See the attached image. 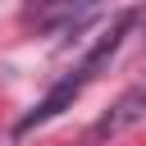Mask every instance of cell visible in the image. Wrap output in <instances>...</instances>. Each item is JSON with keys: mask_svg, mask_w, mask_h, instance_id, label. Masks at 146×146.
Returning a JSON list of instances; mask_svg holds the SVG:
<instances>
[{"mask_svg": "<svg viewBox=\"0 0 146 146\" xmlns=\"http://www.w3.org/2000/svg\"><path fill=\"white\" fill-rule=\"evenodd\" d=\"M87 5H96V0H27V14H73V9H87Z\"/></svg>", "mask_w": 146, "mask_h": 146, "instance_id": "3", "label": "cell"}, {"mask_svg": "<svg viewBox=\"0 0 146 146\" xmlns=\"http://www.w3.org/2000/svg\"><path fill=\"white\" fill-rule=\"evenodd\" d=\"M87 82H91V78H87L82 68L64 73V78H59V82H55V87H50V91H46V96H41V100H36V105L23 114V119H18V137H27L32 128H46L50 119H59V114H64V110H68V105L82 96V87H87Z\"/></svg>", "mask_w": 146, "mask_h": 146, "instance_id": "1", "label": "cell"}, {"mask_svg": "<svg viewBox=\"0 0 146 146\" xmlns=\"http://www.w3.org/2000/svg\"><path fill=\"white\" fill-rule=\"evenodd\" d=\"M141 114H146V78H141V82H132V87H128V91H123V96L100 114V123L91 128V137H119V132H123V128H132Z\"/></svg>", "mask_w": 146, "mask_h": 146, "instance_id": "2", "label": "cell"}]
</instances>
